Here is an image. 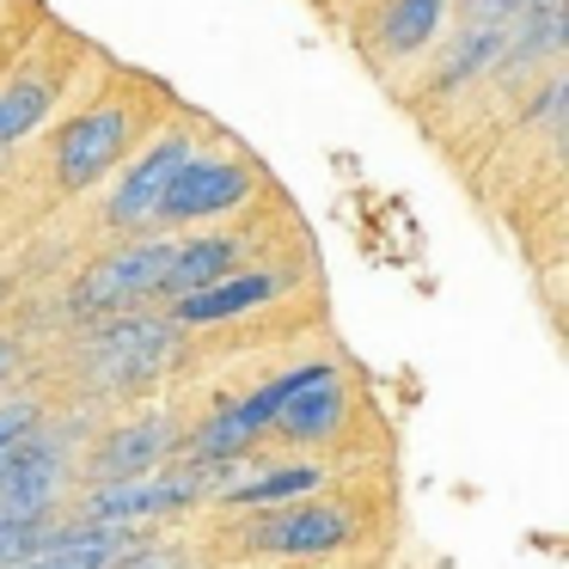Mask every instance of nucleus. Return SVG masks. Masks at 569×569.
I'll return each instance as SVG.
<instances>
[{"label": "nucleus", "instance_id": "f257e3e1", "mask_svg": "<svg viewBox=\"0 0 569 569\" xmlns=\"http://www.w3.org/2000/svg\"><path fill=\"white\" fill-rule=\"evenodd\" d=\"M141 129H148V111H141L129 92H111V99H92L87 111H74L50 141L56 190L80 197V190L104 184V178L141 148Z\"/></svg>", "mask_w": 569, "mask_h": 569}, {"label": "nucleus", "instance_id": "f03ea898", "mask_svg": "<svg viewBox=\"0 0 569 569\" xmlns=\"http://www.w3.org/2000/svg\"><path fill=\"white\" fill-rule=\"evenodd\" d=\"M178 239H153V233H123L111 251L87 263L68 288V312L74 319H117V312H136L148 300H160L166 263H172Z\"/></svg>", "mask_w": 569, "mask_h": 569}, {"label": "nucleus", "instance_id": "7ed1b4c3", "mask_svg": "<svg viewBox=\"0 0 569 569\" xmlns=\"http://www.w3.org/2000/svg\"><path fill=\"white\" fill-rule=\"evenodd\" d=\"M258 197V166L246 153H190L172 172L160 209H153V227H202L221 221V214H239Z\"/></svg>", "mask_w": 569, "mask_h": 569}, {"label": "nucleus", "instance_id": "20e7f679", "mask_svg": "<svg viewBox=\"0 0 569 569\" xmlns=\"http://www.w3.org/2000/svg\"><path fill=\"white\" fill-rule=\"evenodd\" d=\"M190 153H197L190 129H166V136H153L148 148L129 153V160L111 172L117 184H111V197H104V227H111V233H148L166 184H172V172L190 160Z\"/></svg>", "mask_w": 569, "mask_h": 569}, {"label": "nucleus", "instance_id": "39448f33", "mask_svg": "<svg viewBox=\"0 0 569 569\" xmlns=\"http://www.w3.org/2000/svg\"><path fill=\"white\" fill-rule=\"evenodd\" d=\"M178 331H184V325L148 319L141 307L117 312V319L92 337V373H99V386L123 392V386H141L148 373H160L166 361H172V349H178Z\"/></svg>", "mask_w": 569, "mask_h": 569}, {"label": "nucleus", "instance_id": "423d86ee", "mask_svg": "<svg viewBox=\"0 0 569 569\" xmlns=\"http://www.w3.org/2000/svg\"><path fill=\"white\" fill-rule=\"evenodd\" d=\"M197 502V471L178 466V471H141V478H117L99 483L80 508V520H99V527H141V520H160L172 508Z\"/></svg>", "mask_w": 569, "mask_h": 569}, {"label": "nucleus", "instance_id": "0eeeda50", "mask_svg": "<svg viewBox=\"0 0 569 569\" xmlns=\"http://www.w3.org/2000/svg\"><path fill=\"white\" fill-rule=\"evenodd\" d=\"M356 520L331 502H307V508H282V515H258L246 527V545L263 557H325L337 545H349Z\"/></svg>", "mask_w": 569, "mask_h": 569}, {"label": "nucleus", "instance_id": "6e6552de", "mask_svg": "<svg viewBox=\"0 0 569 569\" xmlns=\"http://www.w3.org/2000/svg\"><path fill=\"white\" fill-rule=\"evenodd\" d=\"M447 31V0H373L368 19V62H422Z\"/></svg>", "mask_w": 569, "mask_h": 569}, {"label": "nucleus", "instance_id": "1a4fd4ad", "mask_svg": "<svg viewBox=\"0 0 569 569\" xmlns=\"http://www.w3.org/2000/svg\"><path fill=\"white\" fill-rule=\"evenodd\" d=\"M62 447L43 429H31L13 453L0 459V515H50L56 496H62Z\"/></svg>", "mask_w": 569, "mask_h": 569}, {"label": "nucleus", "instance_id": "9d476101", "mask_svg": "<svg viewBox=\"0 0 569 569\" xmlns=\"http://www.w3.org/2000/svg\"><path fill=\"white\" fill-rule=\"evenodd\" d=\"M56 104H62V74H56L43 56H31L26 68H13V74L0 80V153L19 148L26 136H38Z\"/></svg>", "mask_w": 569, "mask_h": 569}, {"label": "nucleus", "instance_id": "9b49d317", "mask_svg": "<svg viewBox=\"0 0 569 569\" xmlns=\"http://www.w3.org/2000/svg\"><path fill=\"white\" fill-rule=\"evenodd\" d=\"M282 295V276L276 270H233L221 282L197 288V295H178L172 300V325H221V319H246L258 312L263 300Z\"/></svg>", "mask_w": 569, "mask_h": 569}, {"label": "nucleus", "instance_id": "f8f14e48", "mask_svg": "<svg viewBox=\"0 0 569 569\" xmlns=\"http://www.w3.org/2000/svg\"><path fill=\"white\" fill-rule=\"evenodd\" d=\"M496 50H502V26H459V38L447 50H429V99H466L478 80H490Z\"/></svg>", "mask_w": 569, "mask_h": 569}, {"label": "nucleus", "instance_id": "ddd939ff", "mask_svg": "<svg viewBox=\"0 0 569 569\" xmlns=\"http://www.w3.org/2000/svg\"><path fill=\"white\" fill-rule=\"evenodd\" d=\"M233 270H246V239H239V233H190V239H178V246H172L160 300L197 295V288L221 282V276H233Z\"/></svg>", "mask_w": 569, "mask_h": 569}, {"label": "nucleus", "instance_id": "4468645a", "mask_svg": "<svg viewBox=\"0 0 569 569\" xmlns=\"http://www.w3.org/2000/svg\"><path fill=\"white\" fill-rule=\"evenodd\" d=\"M172 447H178V429H172V422H166V417H141V422H123V429L104 435L99 453H92V471H99L104 483L141 478V471H160Z\"/></svg>", "mask_w": 569, "mask_h": 569}, {"label": "nucleus", "instance_id": "2eb2a0df", "mask_svg": "<svg viewBox=\"0 0 569 569\" xmlns=\"http://www.w3.org/2000/svg\"><path fill=\"white\" fill-rule=\"evenodd\" d=\"M343 422V386H337V373H312V380H300L295 392L282 398V410H276L270 429H282L288 441H325V435Z\"/></svg>", "mask_w": 569, "mask_h": 569}, {"label": "nucleus", "instance_id": "dca6fc26", "mask_svg": "<svg viewBox=\"0 0 569 569\" xmlns=\"http://www.w3.org/2000/svg\"><path fill=\"white\" fill-rule=\"evenodd\" d=\"M56 520L50 515H0V569H19L43 539H50Z\"/></svg>", "mask_w": 569, "mask_h": 569}, {"label": "nucleus", "instance_id": "f3484780", "mask_svg": "<svg viewBox=\"0 0 569 569\" xmlns=\"http://www.w3.org/2000/svg\"><path fill=\"white\" fill-rule=\"evenodd\" d=\"M532 0H447V19L459 26H515Z\"/></svg>", "mask_w": 569, "mask_h": 569}, {"label": "nucleus", "instance_id": "a211bd4d", "mask_svg": "<svg viewBox=\"0 0 569 569\" xmlns=\"http://www.w3.org/2000/svg\"><path fill=\"white\" fill-rule=\"evenodd\" d=\"M31 429H43V410L31 405V398H13V405H0V459L13 453V447L26 441Z\"/></svg>", "mask_w": 569, "mask_h": 569}, {"label": "nucleus", "instance_id": "6ab92c4d", "mask_svg": "<svg viewBox=\"0 0 569 569\" xmlns=\"http://www.w3.org/2000/svg\"><path fill=\"white\" fill-rule=\"evenodd\" d=\"M13 368H19V343H7V337H0V380H7Z\"/></svg>", "mask_w": 569, "mask_h": 569}]
</instances>
